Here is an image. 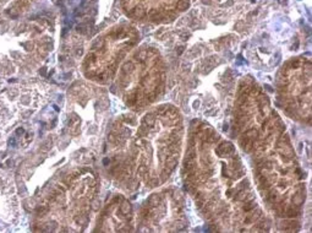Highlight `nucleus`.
I'll use <instances>...</instances> for the list:
<instances>
[{
	"instance_id": "obj_11",
	"label": "nucleus",
	"mask_w": 312,
	"mask_h": 233,
	"mask_svg": "<svg viewBox=\"0 0 312 233\" xmlns=\"http://www.w3.org/2000/svg\"><path fill=\"white\" fill-rule=\"evenodd\" d=\"M258 103H260V106L261 107H264L267 103H268V100H267V97H264V96H261V97H258Z\"/></svg>"
},
{
	"instance_id": "obj_9",
	"label": "nucleus",
	"mask_w": 312,
	"mask_h": 233,
	"mask_svg": "<svg viewBox=\"0 0 312 233\" xmlns=\"http://www.w3.org/2000/svg\"><path fill=\"white\" fill-rule=\"evenodd\" d=\"M164 162H165V168H168V169H170V171H173V169L176 167V164H178V162H176L175 158H168V160H165Z\"/></svg>"
},
{
	"instance_id": "obj_3",
	"label": "nucleus",
	"mask_w": 312,
	"mask_h": 233,
	"mask_svg": "<svg viewBox=\"0 0 312 233\" xmlns=\"http://www.w3.org/2000/svg\"><path fill=\"white\" fill-rule=\"evenodd\" d=\"M160 203H162V198L158 195V194H154V195H152L148 200H147V205L149 206V207H153V209H156V207H158L159 205H160Z\"/></svg>"
},
{
	"instance_id": "obj_8",
	"label": "nucleus",
	"mask_w": 312,
	"mask_h": 233,
	"mask_svg": "<svg viewBox=\"0 0 312 233\" xmlns=\"http://www.w3.org/2000/svg\"><path fill=\"white\" fill-rule=\"evenodd\" d=\"M245 136H246L247 139L253 140L255 137H257V136H258V131H257L256 129L251 128V129H248V130H246V131H245Z\"/></svg>"
},
{
	"instance_id": "obj_4",
	"label": "nucleus",
	"mask_w": 312,
	"mask_h": 233,
	"mask_svg": "<svg viewBox=\"0 0 312 233\" xmlns=\"http://www.w3.org/2000/svg\"><path fill=\"white\" fill-rule=\"evenodd\" d=\"M143 124H144L146 126H148V128L154 126V124H156V116H154L153 113L146 114V116H143Z\"/></svg>"
},
{
	"instance_id": "obj_7",
	"label": "nucleus",
	"mask_w": 312,
	"mask_h": 233,
	"mask_svg": "<svg viewBox=\"0 0 312 233\" xmlns=\"http://www.w3.org/2000/svg\"><path fill=\"white\" fill-rule=\"evenodd\" d=\"M256 206H257V204L253 201V200H248V201H246V204L244 205V211H246V212H250V211H252V210H255L256 209Z\"/></svg>"
},
{
	"instance_id": "obj_6",
	"label": "nucleus",
	"mask_w": 312,
	"mask_h": 233,
	"mask_svg": "<svg viewBox=\"0 0 312 233\" xmlns=\"http://www.w3.org/2000/svg\"><path fill=\"white\" fill-rule=\"evenodd\" d=\"M291 201H293V205H294V206H300V205H301V204L305 201V196H304V193H296V194L293 196Z\"/></svg>"
},
{
	"instance_id": "obj_10",
	"label": "nucleus",
	"mask_w": 312,
	"mask_h": 233,
	"mask_svg": "<svg viewBox=\"0 0 312 233\" xmlns=\"http://www.w3.org/2000/svg\"><path fill=\"white\" fill-rule=\"evenodd\" d=\"M189 7V1L187 0H179L176 4V9L179 11H185Z\"/></svg>"
},
{
	"instance_id": "obj_5",
	"label": "nucleus",
	"mask_w": 312,
	"mask_h": 233,
	"mask_svg": "<svg viewBox=\"0 0 312 233\" xmlns=\"http://www.w3.org/2000/svg\"><path fill=\"white\" fill-rule=\"evenodd\" d=\"M132 15H133L135 17H137V18H143V17L146 16V10L143 9V6L136 5V6L133 7V10H132Z\"/></svg>"
},
{
	"instance_id": "obj_1",
	"label": "nucleus",
	"mask_w": 312,
	"mask_h": 233,
	"mask_svg": "<svg viewBox=\"0 0 312 233\" xmlns=\"http://www.w3.org/2000/svg\"><path fill=\"white\" fill-rule=\"evenodd\" d=\"M18 222V203L11 177L0 172V231H10Z\"/></svg>"
},
{
	"instance_id": "obj_12",
	"label": "nucleus",
	"mask_w": 312,
	"mask_h": 233,
	"mask_svg": "<svg viewBox=\"0 0 312 233\" xmlns=\"http://www.w3.org/2000/svg\"><path fill=\"white\" fill-rule=\"evenodd\" d=\"M183 52H184V47H180V48H179V54L183 53Z\"/></svg>"
},
{
	"instance_id": "obj_2",
	"label": "nucleus",
	"mask_w": 312,
	"mask_h": 233,
	"mask_svg": "<svg viewBox=\"0 0 312 233\" xmlns=\"http://www.w3.org/2000/svg\"><path fill=\"white\" fill-rule=\"evenodd\" d=\"M233 151H234V146H233V144H231V142H228V141L221 142V144L219 145V147L215 150L217 155H219V156L229 155V153H231Z\"/></svg>"
}]
</instances>
